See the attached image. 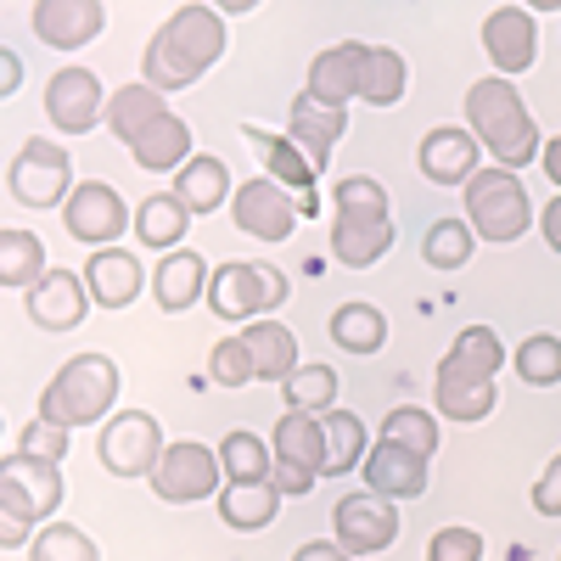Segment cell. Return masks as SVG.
Masks as SVG:
<instances>
[{
  "label": "cell",
  "instance_id": "obj_1",
  "mask_svg": "<svg viewBox=\"0 0 561 561\" xmlns=\"http://www.w3.org/2000/svg\"><path fill=\"white\" fill-rule=\"evenodd\" d=\"M225 45H230V34H225V18L214 7H180L158 23L147 57H140V84H152L158 96L197 84L225 57Z\"/></svg>",
  "mask_w": 561,
  "mask_h": 561
},
{
  "label": "cell",
  "instance_id": "obj_2",
  "mask_svg": "<svg viewBox=\"0 0 561 561\" xmlns=\"http://www.w3.org/2000/svg\"><path fill=\"white\" fill-rule=\"evenodd\" d=\"M466 129L478 135V147H489L494 152V163L500 169H528V163H539V124H534V113H528V102H523V90L511 84V79H478L472 90H466Z\"/></svg>",
  "mask_w": 561,
  "mask_h": 561
},
{
  "label": "cell",
  "instance_id": "obj_3",
  "mask_svg": "<svg viewBox=\"0 0 561 561\" xmlns=\"http://www.w3.org/2000/svg\"><path fill=\"white\" fill-rule=\"evenodd\" d=\"M118 399V365L107 354H73L51 382L39 393V415L57 421V427H90V421H102Z\"/></svg>",
  "mask_w": 561,
  "mask_h": 561
},
{
  "label": "cell",
  "instance_id": "obj_4",
  "mask_svg": "<svg viewBox=\"0 0 561 561\" xmlns=\"http://www.w3.org/2000/svg\"><path fill=\"white\" fill-rule=\"evenodd\" d=\"M466 225L478 230L483 242L505 248V242H523L534 230V203L523 192V180L511 169H478V180L466 185Z\"/></svg>",
  "mask_w": 561,
  "mask_h": 561
},
{
  "label": "cell",
  "instance_id": "obj_5",
  "mask_svg": "<svg viewBox=\"0 0 561 561\" xmlns=\"http://www.w3.org/2000/svg\"><path fill=\"white\" fill-rule=\"evenodd\" d=\"M287 298H293V280L280 275L275 264L230 259V264H219L214 280H208V309H214L219 320H242V325L275 320V309L287 304Z\"/></svg>",
  "mask_w": 561,
  "mask_h": 561
},
{
  "label": "cell",
  "instance_id": "obj_6",
  "mask_svg": "<svg viewBox=\"0 0 561 561\" xmlns=\"http://www.w3.org/2000/svg\"><path fill=\"white\" fill-rule=\"evenodd\" d=\"M7 192L23 203V208H57L73 197V158L57 147V140H23L12 169H7Z\"/></svg>",
  "mask_w": 561,
  "mask_h": 561
},
{
  "label": "cell",
  "instance_id": "obj_7",
  "mask_svg": "<svg viewBox=\"0 0 561 561\" xmlns=\"http://www.w3.org/2000/svg\"><path fill=\"white\" fill-rule=\"evenodd\" d=\"M163 449H169L163 444V427H158L147 410H118L107 427H102V438H96L102 466H107L113 478H124V483H140V478L152 483Z\"/></svg>",
  "mask_w": 561,
  "mask_h": 561
},
{
  "label": "cell",
  "instance_id": "obj_8",
  "mask_svg": "<svg viewBox=\"0 0 561 561\" xmlns=\"http://www.w3.org/2000/svg\"><path fill=\"white\" fill-rule=\"evenodd\" d=\"M62 466L51 460H34V455H7L0 460V511L7 517H23V523H51L57 505H62Z\"/></svg>",
  "mask_w": 561,
  "mask_h": 561
},
{
  "label": "cell",
  "instance_id": "obj_9",
  "mask_svg": "<svg viewBox=\"0 0 561 561\" xmlns=\"http://www.w3.org/2000/svg\"><path fill=\"white\" fill-rule=\"evenodd\" d=\"M219 449L197 444V438H180L163 449L158 472H152V494L169 500V505H197V500H219Z\"/></svg>",
  "mask_w": 561,
  "mask_h": 561
},
{
  "label": "cell",
  "instance_id": "obj_10",
  "mask_svg": "<svg viewBox=\"0 0 561 561\" xmlns=\"http://www.w3.org/2000/svg\"><path fill=\"white\" fill-rule=\"evenodd\" d=\"M129 203L113 192L107 180H84L73 185V197L62 203V225H68V237L84 242L90 253H102V248H118V237L129 230Z\"/></svg>",
  "mask_w": 561,
  "mask_h": 561
},
{
  "label": "cell",
  "instance_id": "obj_11",
  "mask_svg": "<svg viewBox=\"0 0 561 561\" xmlns=\"http://www.w3.org/2000/svg\"><path fill=\"white\" fill-rule=\"evenodd\" d=\"M230 219H237L242 237L287 242L293 230H298V219H304V208H298V197L287 192V185H275L270 174H259V180H242L237 185V197H230Z\"/></svg>",
  "mask_w": 561,
  "mask_h": 561
},
{
  "label": "cell",
  "instance_id": "obj_12",
  "mask_svg": "<svg viewBox=\"0 0 561 561\" xmlns=\"http://www.w3.org/2000/svg\"><path fill=\"white\" fill-rule=\"evenodd\" d=\"M332 528H337V545L359 561V556H382L393 539H399V505L382 500V494H343L332 505Z\"/></svg>",
  "mask_w": 561,
  "mask_h": 561
},
{
  "label": "cell",
  "instance_id": "obj_13",
  "mask_svg": "<svg viewBox=\"0 0 561 561\" xmlns=\"http://www.w3.org/2000/svg\"><path fill=\"white\" fill-rule=\"evenodd\" d=\"M107 90L90 68H57L45 79V118H51L62 135H90L107 118Z\"/></svg>",
  "mask_w": 561,
  "mask_h": 561
},
{
  "label": "cell",
  "instance_id": "obj_14",
  "mask_svg": "<svg viewBox=\"0 0 561 561\" xmlns=\"http://www.w3.org/2000/svg\"><path fill=\"white\" fill-rule=\"evenodd\" d=\"M365 79H370V45L337 39V45H325V51L309 62V96L348 113V102L365 96Z\"/></svg>",
  "mask_w": 561,
  "mask_h": 561
},
{
  "label": "cell",
  "instance_id": "obj_15",
  "mask_svg": "<svg viewBox=\"0 0 561 561\" xmlns=\"http://www.w3.org/2000/svg\"><path fill=\"white\" fill-rule=\"evenodd\" d=\"M483 51L500 79H517L539 62V23L528 7H494L483 18Z\"/></svg>",
  "mask_w": 561,
  "mask_h": 561
},
{
  "label": "cell",
  "instance_id": "obj_16",
  "mask_svg": "<svg viewBox=\"0 0 561 561\" xmlns=\"http://www.w3.org/2000/svg\"><path fill=\"white\" fill-rule=\"evenodd\" d=\"M478 135L466 129V124H438V129H427L421 135V147H415V163H421V174H427L433 185H472L478 180Z\"/></svg>",
  "mask_w": 561,
  "mask_h": 561
},
{
  "label": "cell",
  "instance_id": "obj_17",
  "mask_svg": "<svg viewBox=\"0 0 561 561\" xmlns=\"http://www.w3.org/2000/svg\"><path fill=\"white\" fill-rule=\"evenodd\" d=\"M359 472H365V489H370V494H382V500H393V505L427 494V455H415V449H404V444H393V438L370 444V455H365Z\"/></svg>",
  "mask_w": 561,
  "mask_h": 561
},
{
  "label": "cell",
  "instance_id": "obj_18",
  "mask_svg": "<svg viewBox=\"0 0 561 561\" xmlns=\"http://www.w3.org/2000/svg\"><path fill=\"white\" fill-rule=\"evenodd\" d=\"M28 23L51 51H79V45H90L107 28V7L102 0H39Z\"/></svg>",
  "mask_w": 561,
  "mask_h": 561
},
{
  "label": "cell",
  "instance_id": "obj_19",
  "mask_svg": "<svg viewBox=\"0 0 561 561\" xmlns=\"http://www.w3.org/2000/svg\"><path fill=\"white\" fill-rule=\"evenodd\" d=\"M23 298H28V320L39 325V332H73V325L90 314V287H84V275L57 270V264H51V275H45L34 293H23Z\"/></svg>",
  "mask_w": 561,
  "mask_h": 561
},
{
  "label": "cell",
  "instance_id": "obj_20",
  "mask_svg": "<svg viewBox=\"0 0 561 561\" xmlns=\"http://www.w3.org/2000/svg\"><path fill=\"white\" fill-rule=\"evenodd\" d=\"M84 287H90V304L96 309H129L147 287V270L129 248H102L84 259Z\"/></svg>",
  "mask_w": 561,
  "mask_h": 561
},
{
  "label": "cell",
  "instance_id": "obj_21",
  "mask_svg": "<svg viewBox=\"0 0 561 561\" xmlns=\"http://www.w3.org/2000/svg\"><path fill=\"white\" fill-rule=\"evenodd\" d=\"M500 365H505V343H500L494 325H466V332L449 343V354L438 359V377L472 382V388H494Z\"/></svg>",
  "mask_w": 561,
  "mask_h": 561
},
{
  "label": "cell",
  "instance_id": "obj_22",
  "mask_svg": "<svg viewBox=\"0 0 561 561\" xmlns=\"http://www.w3.org/2000/svg\"><path fill=\"white\" fill-rule=\"evenodd\" d=\"M208 280H214L208 259H203L197 248H180V253H163V259H158V270H152V298H158L163 314H185L192 304L208 298Z\"/></svg>",
  "mask_w": 561,
  "mask_h": 561
},
{
  "label": "cell",
  "instance_id": "obj_23",
  "mask_svg": "<svg viewBox=\"0 0 561 561\" xmlns=\"http://www.w3.org/2000/svg\"><path fill=\"white\" fill-rule=\"evenodd\" d=\"M242 135H248V147L264 158V169H270V180H275V185H287L293 197H314L320 169L304 158V147H298L293 135H270L264 124H242Z\"/></svg>",
  "mask_w": 561,
  "mask_h": 561
},
{
  "label": "cell",
  "instance_id": "obj_24",
  "mask_svg": "<svg viewBox=\"0 0 561 561\" xmlns=\"http://www.w3.org/2000/svg\"><path fill=\"white\" fill-rule=\"evenodd\" d=\"M343 129H348V113L343 107H325V102H314L309 90L293 102V113H287V135L304 147V158L325 174V163H332V147L343 140Z\"/></svg>",
  "mask_w": 561,
  "mask_h": 561
},
{
  "label": "cell",
  "instance_id": "obj_25",
  "mask_svg": "<svg viewBox=\"0 0 561 561\" xmlns=\"http://www.w3.org/2000/svg\"><path fill=\"white\" fill-rule=\"evenodd\" d=\"M242 343H248V354H253V377H259V382L287 388L298 370H304L298 337H293L280 320H253V325H242Z\"/></svg>",
  "mask_w": 561,
  "mask_h": 561
},
{
  "label": "cell",
  "instance_id": "obj_26",
  "mask_svg": "<svg viewBox=\"0 0 561 561\" xmlns=\"http://www.w3.org/2000/svg\"><path fill=\"white\" fill-rule=\"evenodd\" d=\"M393 248V219L377 214V219H365V214H337L332 219V259L348 264V270H370L377 259H388Z\"/></svg>",
  "mask_w": 561,
  "mask_h": 561
},
{
  "label": "cell",
  "instance_id": "obj_27",
  "mask_svg": "<svg viewBox=\"0 0 561 561\" xmlns=\"http://www.w3.org/2000/svg\"><path fill=\"white\" fill-rule=\"evenodd\" d=\"M174 197L185 203V214H192V219H203V214H219V208H225V197H237V185H230V169H225V158H214V152H197L192 163H185V169L174 174Z\"/></svg>",
  "mask_w": 561,
  "mask_h": 561
},
{
  "label": "cell",
  "instance_id": "obj_28",
  "mask_svg": "<svg viewBox=\"0 0 561 561\" xmlns=\"http://www.w3.org/2000/svg\"><path fill=\"white\" fill-rule=\"evenodd\" d=\"M270 449H275V460L304 466V472L325 478V427H320V415L287 410L275 421V433H270Z\"/></svg>",
  "mask_w": 561,
  "mask_h": 561
},
{
  "label": "cell",
  "instance_id": "obj_29",
  "mask_svg": "<svg viewBox=\"0 0 561 561\" xmlns=\"http://www.w3.org/2000/svg\"><path fill=\"white\" fill-rule=\"evenodd\" d=\"M185 230H192V214H185V203L174 192H158L135 208V242L152 248V253H180Z\"/></svg>",
  "mask_w": 561,
  "mask_h": 561
},
{
  "label": "cell",
  "instance_id": "obj_30",
  "mask_svg": "<svg viewBox=\"0 0 561 561\" xmlns=\"http://www.w3.org/2000/svg\"><path fill=\"white\" fill-rule=\"evenodd\" d=\"M280 500H287V494L275 489V478H270V483H225V494H219V523L237 528V534H259V528L275 523Z\"/></svg>",
  "mask_w": 561,
  "mask_h": 561
},
{
  "label": "cell",
  "instance_id": "obj_31",
  "mask_svg": "<svg viewBox=\"0 0 561 561\" xmlns=\"http://www.w3.org/2000/svg\"><path fill=\"white\" fill-rule=\"evenodd\" d=\"M332 343L343 348V354H382V343H388V314L377 309V304H365V298H348V304H337L332 309Z\"/></svg>",
  "mask_w": 561,
  "mask_h": 561
},
{
  "label": "cell",
  "instance_id": "obj_32",
  "mask_svg": "<svg viewBox=\"0 0 561 561\" xmlns=\"http://www.w3.org/2000/svg\"><path fill=\"white\" fill-rule=\"evenodd\" d=\"M51 253H45V242L34 237V230H0V287H18V293H34L45 275H51V264H45Z\"/></svg>",
  "mask_w": 561,
  "mask_h": 561
},
{
  "label": "cell",
  "instance_id": "obj_33",
  "mask_svg": "<svg viewBox=\"0 0 561 561\" xmlns=\"http://www.w3.org/2000/svg\"><path fill=\"white\" fill-rule=\"evenodd\" d=\"M320 427H325V478H348L365 466L370 455V433H365V421L354 410H332V415H320Z\"/></svg>",
  "mask_w": 561,
  "mask_h": 561
},
{
  "label": "cell",
  "instance_id": "obj_34",
  "mask_svg": "<svg viewBox=\"0 0 561 561\" xmlns=\"http://www.w3.org/2000/svg\"><path fill=\"white\" fill-rule=\"evenodd\" d=\"M169 113V102L158 96V90L152 84H124V90H113V102H107V129L124 140V147H129V140L140 135V129H152L158 118Z\"/></svg>",
  "mask_w": 561,
  "mask_h": 561
},
{
  "label": "cell",
  "instance_id": "obj_35",
  "mask_svg": "<svg viewBox=\"0 0 561 561\" xmlns=\"http://www.w3.org/2000/svg\"><path fill=\"white\" fill-rule=\"evenodd\" d=\"M219 466H225V483H270L275 478V449L259 433L237 427L219 444Z\"/></svg>",
  "mask_w": 561,
  "mask_h": 561
},
{
  "label": "cell",
  "instance_id": "obj_36",
  "mask_svg": "<svg viewBox=\"0 0 561 561\" xmlns=\"http://www.w3.org/2000/svg\"><path fill=\"white\" fill-rule=\"evenodd\" d=\"M410 90V62L404 51H393V45H370V79H365V96L370 107H399Z\"/></svg>",
  "mask_w": 561,
  "mask_h": 561
},
{
  "label": "cell",
  "instance_id": "obj_37",
  "mask_svg": "<svg viewBox=\"0 0 561 561\" xmlns=\"http://www.w3.org/2000/svg\"><path fill=\"white\" fill-rule=\"evenodd\" d=\"M472 248H478V230L466 219H438V225H427V237H421V259H427L433 270L472 264Z\"/></svg>",
  "mask_w": 561,
  "mask_h": 561
},
{
  "label": "cell",
  "instance_id": "obj_38",
  "mask_svg": "<svg viewBox=\"0 0 561 561\" xmlns=\"http://www.w3.org/2000/svg\"><path fill=\"white\" fill-rule=\"evenodd\" d=\"M287 393V410H304V415H332L337 410V370L332 365H304L298 377L280 388Z\"/></svg>",
  "mask_w": 561,
  "mask_h": 561
},
{
  "label": "cell",
  "instance_id": "obj_39",
  "mask_svg": "<svg viewBox=\"0 0 561 561\" xmlns=\"http://www.w3.org/2000/svg\"><path fill=\"white\" fill-rule=\"evenodd\" d=\"M494 404H500V382H494V388H472V382H449V377H438V415H449L455 427L489 421Z\"/></svg>",
  "mask_w": 561,
  "mask_h": 561
},
{
  "label": "cell",
  "instance_id": "obj_40",
  "mask_svg": "<svg viewBox=\"0 0 561 561\" xmlns=\"http://www.w3.org/2000/svg\"><path fill=\"white\" fill-rule=\"evenodd\" d=\"M28 561H102V550L73 523H45L39 539L28 545Z\"/></svg>",
  "mask_w": 561,
  "mask_h": 561
},
{
  "label": "cell",
  "instance_id": "obj_41",
  "mask_svg": "<svg viewBox=\"0 0 561 561\" xmlns=\"http://www.w3.org/2000/svg\"><path fill=\"white\" fill-rule=\"evenodd\" d=\"M382 438H393V444H404V449L433 460V449H438V415H427L421 404H393L388 421H382Z\"/></svg>",
  "mask_w": 561,
  "mask_h": 561
},
{
  "label": "cell",
  "instance_id": "obj_42",
  "mask_svg": "<svg viewBox=\"0 0 561 561\" xmlns=\"http://www.w3.org/2000/svg\"><path fill=\"white\" fill-rule=\"evenodd\" d=\"M511 359H517V377L528 388H556L561 382V337H550V332H534Z\"/></svg>",
  "mask_w": 561,
  "mask_h": 561
},
{
  "label": "cell",
  "instance_id": "obj_43",
  "mask_svg": "<svg viewBox=\"0 0 561 561\" xmlns=\"http://www.w3.org/2000/svg\"><path fill=\"white\" fill-rule=\"evenodd\" d=\"M208 377L230 393V388H248V382H259L253 377V354H248V343L242 337H225V343H214V354H208Z\"/></svg>",
  "mask_w": 561,
  "mask_h": 561
},
{
  "label": "cell",
  "instance_id": "obj_44",
  "mask_svg": "<svg viewBox=\"0 0 561 561\" xmlns=\"http://www.w3.org/2000/svg\"><path fill=\"white\" fill-rule=\"evenodd\" d=\"M332 203H337V214H365V219L388 214V192H382V180H370V174H343Z\"/></svg>",
  "mask_w": 561,
  "mask_h": 561
},
{
  "label": "cell",
  "instance_id": "obj_45",
  "mask_svg": "<svg viewBox=\"0 0 561 561\" xmlns=\"http://www.w3.org/2000/svg\"><path fill=\"white\" fill-rule=\"evenodd\" d=\"M427 561H483V534L466 523H444L427 539Z\"/></svg>",
  "mask_w": 561,
  "mask_h": 561
},
{
  "label": "cell",
  "instance_id": "obj_46",
  "mask_svg": "<svg viewBox=\"0 0 561 561\" xmlns=\"http://www.w3.org/2000/svg\"><path fill=\"white\" fill-rule=\"evenodd\" d=\"M18 455H34V460H51V466H62V455H68V427H57V421L34 415L28 427L18 433Z\"/></svg>",
  "mask_w": 561,
  "mask_h": 561
},
{
  "label": "cell",
  "instance_id": "obj_47",
  "mask_svg": "<svg viewBox=\"0 0 561 561\" xmlns=\"http://www.w3.org/2000/svg\"><path fill=\"white\" fill-rule=\"evenodd\" d=\"M534 511L539 517H561V455L545 466V478L534 483Z\"/></svg>",
  "mask_w": 561,
  "mask_h": 561
},
{
  "label": "cell",
  "instance_id": "obj_48",
  "mask_svg": "<svg viewBox=\"0 0 561 561\" xmlns=\"http://www.w3.org/2000/svg\"><path fill=\"white\" fill-rule=\"evenodd\" d=\"M275 489L287 494V500H293V494H309V489H314V472H304V466H287V460H275Z\"/></svg>",
  "mask_w": 561,
  "mask_h": 561
},
{
  "label": "cell",
  "instance_id": "obj_49",
  "mask_svg": "<svg viewBox=\"0 0 561 561\" xmlns=\"http://www.w3.org/2000/svg\"><path fill=\"white\" fill-rule=\"evenodd\" d=\"M539 237H545L550 253H561V197H550V203L539 208Z\"/></svg>",
  "mask_w": 561,
  "mask_h": 561
},
{
  "label": "cell",
  "instance_id": "obj_50",
  "mask_svg": "<svg viewBox=\"0 0 561 561\" xmlns=\"http://www.w3.org/2000/svg\"><path fill=\"white\" fill-rule=\"evenodd\" d=\"M293 561H354L337 539H309V545H298V556Z\"/></svg>",
  "mask_w": 561,
  "mask_h": 561
},
{
  "label": "cell",
  "instance_id": "obj_51",
  "mask_svg": "<svg viewBox=\"0 0 561 561\" xmlns=\"http://www.w3.org/2000/svg\"><path fill=\"white\" fill-rule=\"evenodd\" d=\"M18 84H23V62H18V51H0V96H18Z\"/></svg>",
  "mask_w": 561,
  "mask_h": 561
},
{
  "label": "cell",
  "instance_id": "obj_52",
  "mask_svg": "<svg viewBox=\"0 0 561 561\" xmlns=\"http://www.w3.org/2000/svg\"><path fill=\"white\" fill-rule=\"evenodd\" d=\"M539 169H545V180H550V185H561V135H550V140H545Z\"/></svg>",
  "mask_w": 561,
  "mask_h": 561
}]
</instances>
